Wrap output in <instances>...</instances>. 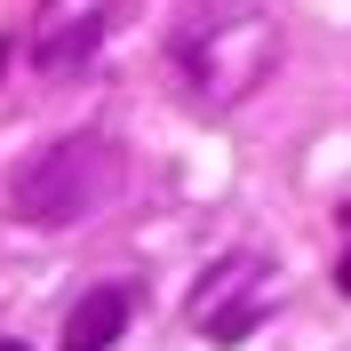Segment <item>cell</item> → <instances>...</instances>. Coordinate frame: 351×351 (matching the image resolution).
<instances>
[{
	"instance_id": "obj_1",
	"label": "cell",
	"mask_w": 351,
	"mask_h": 351,
	"mask_svg": "<svg viewBox=\"0 0 351 351\" xmlns=\"http://www.w3.org/2000/svg\"><path fill=\"white\" fill-rule=\"evenodd\" d=\"M168 64H176V88L199 112H232L280 72V24L256 0H199L176 24Z\"/></svg>"
},
{
	"instance_id": "obj_3",
	"label": "cell",
	"mask_w": 351,
	"mask_h": 351,
	"mask_svg": "<svg viewBox=\"0 0 351 351\" xmlns=\"http://www.w3.org/2000/svg\"><path fill=\"white\" fill-rule=\"evenodd\" d=\"M192 319H199L208 343H240V335L263 319V256L216 263V271L199 280V295H192Z\"/></svg>"
},
{
	"instance_id": "obj_4",
	"label": "cell",
	"mask_w": 351,
	"mask_h": 351,
	"mask_svg": "<svg viewBox=\"0 0 351 351\" xmlns=\"http://www.w3.org/2000/svg\"><path fill=\"white\" fill-rule=\"evenodd\" d=\"M96 40H104V8L96 0H48L40 24H32V64L40 72H80L88 56H96Z\"/></svg>"
},
{
	"instance_id": "obj_2",
	"label": "cell",
	"mask_w": 351,
	"mask_h": 351,
	"mask_svg": "<svg viewBox=\"0 0 351 351\" xmlns=\"http://www.w3.org/2000/svg\"><path fill=\"white\" fill-rule=\"evenodd\" d=\"M120 144L104 128H80V136H56L48 152H32L16 176H8V216L32 223V232H64V223L96 216L104 199H120Z\"/></svg>"
},
{
	"instance_id": "obj_6",
	"label": "cell",
	"mask_w": 351,
	"mask_h": 351,
	"mask_svg": "<svg viewBox=\"0 0 351 351\" xmlns=\"http://www.w3.org/2000/svg\"><path fill=\"white\" fill-rule=\"evenodd\" d=\"M0 351H24V343H0Z\"/></svg>"
},
{
	"instance_id": "obj_5",
	"label": "cell",
	"mask_w": 351,
	"mask_h": 351,
	"mask_svg": "<svg viewBox=\"0 0 351 351\" xmlns=\"http://www.w3.org/2000/svg\"><path fill=\"white\" fill-rule=\"evenodd\" d=\"M128 328V287H88L64 319V351H112Z\"/></svg>"
}]
</instances>
